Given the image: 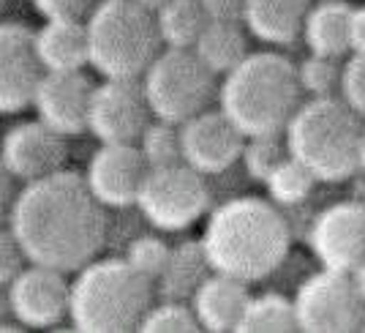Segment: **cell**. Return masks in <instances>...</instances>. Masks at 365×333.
I'll list each match as a JSON object with an SVG mask.
<instances>
[{
    "mask_svg": "<svg viewBox=\"0 0 365 333\" xmlns=\"http://www.w3.org/2000/svg\"><path fill=\"white\" fill-rule=\"evenodd\" d=\"M150 112L145 82L107 79L93 96L91 131L104 145H134L150 126Z\"/></svg>",
    "mask_w": 365,
    "mask_h": 333,
    "instance_id": "cell-10",
    "label": "cell"
},
{
    "mask_svg": "<svg viewBox=\"0 0 365 333\" xmlns=\"http://www.w3.org/2000/svg\"><path fill=\"white\" fill-rule=\"evenodd\" d=\"M210 189L205 175L191 164L155 166L148 172L137 205L153 227L178 232L191 227L207 211Z\"/></svg>",
    "mask_w": 365,
    "mask_h": 333,
    "instance_id": "cell-8",
    "label": "cell"
},
{
    "mask_svg": "<svg viewBox=\"0 0 365 333\" xmlns=\"http://www.w3.org/2000/svg\"><path fill=\"white\" fill-rule=\"evenodd\" d=\"M96 85L82 71H46L36 93V109L41 121L61 134H79L91 129V106Z\"/></svg>",
    "mask_w": 365,
    "mask_h": 333,
    "instance_id": "cell-17",
    "label": "cell"
},
{
    "mask_svg": "<svg viewBox=\"0 0 365 333\" xmlns=\"http://www.w3.org/2000/svg\"><path fill=\"white\" fill-rule=\"evenodd\" d=\"M289 153V142H287V131H273V134H257L245 139L243 161L251 178L257 181H267L270 172L281 161H287Z\"/></svg>",
    "mask_w": 365,
    "mask_h": 333,
    "instance_id": "cell-27",
    "label": "cell"
},
{
    "mask_svg": "<svg viewBox=\"0 0 365 333\" xmlns=\"http://www.w3.org/2000/svg\"><path fill=\"white\" fill-rule=\"evenodd\" d=\"M351 49L365 55V6L351 11Z\"/></svg>",
    "mask_w": 365,
    "mask_h": 333,
    "instance_id": "cell-36",
    "label": "cell"
},
{
    "mask_svg": "<svg viewBox=\"0 0 365 333\" xmlns=\"http://www.w3.org/2000/svg\"><path fill=\"white\" fill-rule=\"evenodd\" d=\"M365 126L346 101L324 96L300 104L287 126L289 153L319 181H344L360 169Z\"/></svg>",
    "mask_w": 365,
    "mask_h": 333,
    "instance_id": "cell-4",
    "label": "cell"
},
{
    "mask_svg": "<svg viewBox=\"0 0 365 333\" xmlns=\"http://www.w3.org/2000/svg\"><path fill=\"white\" fill-rule=\"evenodd\" d=\"M46 19H85L96 11V0H33Z\"/></svg>",
    "mask_w": 365,
    "mask_h": 333,
    "instance_id": "cell-33",
    "label": "cell"
},
{
    "mask_svg": "<svg viewBox=\"0 0 365 333\" xmlns=\"http://www.w3.org/2000/svg\"><path fill=\"white\" fill-rule=\"evenodd\" d=\"M351 9L344 0H327L308 11L305 19V41L314 55L341 58L351 49Z\"/></svg>",
    "mask_w": 365,
    "mask_h": 333,
    "instance_id": "cell-22",
    "label": "cell"
},
{
    "mask_svg": "<svg viewBox=\"0 0 365 333\" xmlns=\"http://www.w3.org/2000/svg\"><path fill=\"white\" fill-rule=\"evenodd\" d=\"M317 181L319 178L303 161H297L294 156H289L287 161H281V164L275 166L273 172H270V178L264 183H267L270 197L278 205H297V202H303L314 192Z\"/></svg>",
    "mask_w": 365,
    "mask_h": 333,
    "instance_id": "cell-26",
    "label": "cell"
},
{
    "mask_svg": "<svg viewBox=\"0 0 365 333\" xmlns=\"http://www.w3.org/2000/svg\"><path fill=\"white\" fill-rule=\"evenodd\" d=\"M11 232L33 265L82 271L107 241V213L88 178L61 169L22 189L11 208Z\"/></svg>",
    "mask_w": 365,
    "mask_h": 333,
    "instance_id": "cell-1",
    "label": "cell"
},
{
    "mask_svg": "<svg viewBox=\"0 0 365 333\" xmlns=\"http://www.w3.org/2000/svg\"><path fill=\"white\" fill-rule=\"evenodd\" d=\"M300 74L275 52L248 55L229 71L221 88V109L245 136L287 131L300 109Z\"/></svg>",
    "mask_w": 365,
    "mask_h": 333,
    "instance_id": "cell-3",
    "label": "cell"
},
{
    "mask_svg": "<svg viewBox=\"0 0 365 333\" xmlns=\"http://www.w3.org/2000/svg\"><path fill=\"white\" fill-rule=\"evenodd\" d=\"M351 279H354V284H357V289H360V295L365 298V259L351 271Z\"/></svg>",
    "mask_w": 365,
    "mask_h": 333,
    "instance_id": "cell-38",
    "label": "cell"
},
{
    "mask_svg": "<svg viewBox=\"0 0 365 333\" xmlns=\"http://www.w3.org/2000/svg\"><path fill=\"white\" fill-rule=\"evenodd\" d=\"M66 156H68L66 134H61L44 121L19 123L6 134V142H3L6 169L14 178H22L28 183L61 172Z\"/></svg>",
    "mask_w": 365,
    "mask_h": 333,
    "instance_id": "cell-15",
    "label": "cell"
},
{
    "mask_svg": "<svg viewBox=\"0 0 365 333\" xmlns=\"http://www.w3.org/2000/svg\"><path fill=\"white\" fill-rule=\"evenodd\" d=\"M182 159L202 175L224 172L243 159L245 134L224 109H205L202 115L180 126Z\"/></svg>",
    "mask_w": 365,
    "mask_h": 333,
    "instance_id": "cell-12",
    "label": "cell"
},
{
    "mask_svg": "<svg viewBox=\"0 0 365 333\" xmlns=\"http://www.w3.org/2000/svg\"><path fill=\"white\" fill-rule=\"evenodd\" d=\"M297 74H300L303 91L314 93V99L333 96L335 88H341V79H344V71L338 69L335 58H322V55H311L308 61H303Z\"/></svg>",
    "mask_w": 365,
    "mask_h": 333,
    "instance_id": "cell-30",
    "label": "cell"
},
{
    "mask_svg": "<svg viewBox=\"0 0 365 333\" xmlns=\"http://www.w3.org/2000/svg\"><path fill=\"white\" fill-rule=\"evenodd\" d=\"M46 76L38 55V36L19 22L0 28V106L3 112H22L36 101Z\"/></svg>",
    "mask_w": 365,
    "mask_h": 333,
    "instance_id": "cell-11",
    "label": "cell"
},
{
    "mask_svg": "<svg viewBox=\"0 0 365 333\" xmlns=\"http://www.w3.org/2000/svg\"><path fill=\"white\" fill-rule=\"evenodd\" d=\"M150 164L137 145H104L88 166L93 194L109 208L137 205Z\"/></svg>",
    "mask_w": 365,
    "mask_h": 333,
    "instance_id": "cell-16",
    "label": "cell"
},
{
    "mask_svg": "<svg viewBox=\"0 0 365 333\" xmlns=\"http://www.w3.org/2000/svg\"><path fill=\"white\" fill-rule=\"evenodd\" d=\"M213 265L207 259L205 252V243L188 241L180 243L178 249H172L169 262L161 279H158V295L164 301H185V298H194L197 289L213 276Z\"/></svg>",
    "mask_w": 365,
    "mask_h": 333,
    "instance_id": "cell-21",
    "label": "cell"
},
{
    "mask_svg": "<svg viewBox=\"0 0 365 333\" xmlns=\"http://www.w3.org/2000/svg\"><path fill=\"white\" fill-rule=\"evenodd\" d=\"M194 52L213 74H229L248 58V41L240 25L235 22H210L199 36Z\"/></svg>",
    "mask_w": 365,
    "mask_h": 333,
    "instance_id": "cell-23",
    "label": "cell"
},
{
    "mask_svg": "<svg viewBox=\"0 0 365 333\" xmlns=\"http://www.w3.org/2000/svg\"><path fill=\"white\" fill-rule=\"evenodd\" d=\"M311 246L324 268L351 273L365 259V205L338 202L324 208L311 227Z\"/></svg>",
    "mask_w": 365,
    "mask_h": 333,
    "instance_id": "cell-13",
    "label": "cell"
},
{
    "mask_svg": "<svg viewBox=\"0 0 365 333\" xmlns=\"http://www.w3.org/2000/svg\"><path fill=\"white\" fill-rule=\"evenodd\" d=\"M248 303H251V295L245 282L213 271V276L194 295V312L205 331L227 333L240 328Z\"/></svg>",
    "mask_w": 365,
    "mask_h": 333,
    "instance_id": "cell-18",
    "label": "cell"
},
{
    "mask_svg": "<svg viewBox=\"0 0 365 333\" xmlns=\"http://www.w3.org/2000/svg\"><path fill=\"white\" fill-rule=\"evenodd\" d=\"M137 3L142 6V9H148L150 14H158L161 9H167L172 0H137Z\"/></svg>",
    "mask_w": 365,
    "mask_h": 333,
    "instance_id": "cell-37",
    "label": "cell"
},
{
    "mask_svg": "<svg viewBox=\"0 0 365 333\" xmlns=\"http://www.w3.org/2000/svg\"><path fill=\"white\" fill-rule=\"evenodd\" d=\"M145 93L158 121L178 123L202 115L215 96V74L194 49L169 46L145 74Z\"/></svg>",
    "mask_w": 365,
    "mask_h": 333,
    "instance_id": "cell-7",
    "label": "cell"
},
{
    "mask_svg": "<svg viewBox=\"0 0 365 333\" xmlns=\"http://www.w3.org/2000/svg\"><path fill=\"white\" fill-rule=\"evenodd\" d=\"M205 11L210 16V22H245L248 11V0H202Z\"/></svg>",
    "mask_w": 365,
    "mask_h": 333,
    "instance_id": "cell-34",
    "label": "cell"
},
{
    "mask_svg": "<svg viewBox=\"0 0 365 333\" xmlns=\"http://www.w3.org/2000/svg\"><path fill=\"white\" fill-rule=\"evenodd\" d=\"M341 91H344V101L360 118H365V55L354 52V58L346 63L344 79H341Z\"/></svg>",
    "mask_w": 365,
    "mask_h": 333,
    "instance_id": "cell-32",
    "label": "cell"
},
{
    "mask_svg": "<svg viewBox=\"0 0 365 333\" xmlns=\"http://www.w3.org/2000/svg\"><path fill=\"white\" fill-rule=\"evenodd\" d=\"M169 254H172V249H169L161 238L145 235V238H137V241L131 243L128 257L125 259H128L142 276H148L150 282H158L161 273H164V268H167Z\"/></svg>",
    "mask_w": 365,
    "mask_h": 333,
    "instance_id": "cell-31",
    "label": "cell"
},
{
    "mask_svg": "<svg viewBox=\"0 0 365 333\" xmlns=\"http://www.w3.org/2000/svg\"><path fill=\"white\" fill-rule=\"evenodd\" d=\"M300 331L311 333H351L365 331V298L354 284L351 273H314L294 298Z\"/></svg>",
    "mask_w": 365,
    "mask_h": 333,
    "instance_id": "cell-9",
    "label": "cell"
},
{
    "mask_svg": "<svg viewBox=\"0 0 365 333\" xmlns=\"http://www.w3.org/2000/svg\"><path fill=\"white\" fill-rule=\"evenodd\" d=\"M153 309V282L128 259L85 265L71 284V319L85 333L139 331Z\"/></svg>",
    "mask_w": 365,
    "mask_h": 333,
    "instance_id": "cell-5",
    "label": "cell"
},
{
    "mask_svg": "<svg viewBox=\"0 0 365 333\" xmlns=\"http://www.w3.org/2000/svg\"><path fill=\"white\" fill-rule=\"evenodd\" d=\"M202 328L197 312H191L188 306H182L180 301H164L161 306L150 309L139 331L150 333H194Z\"/></svg>",
    "mask_w": 365,
    "mask_h": 333,
    "instance_id": "cell-29",
    "label": "cell"
},
{
    "mask_svg": "<svg viewBox=\"0 0 365 333\" xmlns=\"http://www.w3.org/2000/svg\"><path fill=\"white\" fill-rule=\"evenodd\" d=\"M22 257H25V252H22L19 241L14 238V232H6L3 235V284L6 287L22 273Z\"/></svg>",
    "mask_w": 365,
    "mask_h": 333,
    "instance_id": "cell-35",
    "label": "cell"
},
{
    "mask_svg": "<svg viewBox=\"0 0 365 333\" xmlns=\"http://www.w3.org/2000/svg\"><path fill=\"white\" fill-rule=\"evenodd\" d=\"M139 142H142L139 148L145 153L150 169H155V166L182 164L185 161L182 159V134L178 123H167V121L150 123Z\"/></svg>",
    "mask_w": 365,
    "mask_h": 333,
    "instance_id": "cell-28",
    "label": "cell"
},
{
    "mask_svg": "<svg viewBox=\"0 0 365 333\" xmlns=\"http://www.w3.org/2000/svg\"><path fill=\"white\" fill-rule=\"evenodd\" d=\"M202 243L215 273L248 284L262 282L284 262L289 252V227L270 202L240 197L215 208Z\"/></svg>",
    "mask_w": 365,
    "mask_h": 333,
    "instance_id": "cell-2",
    "label": "cell"
},
{
    "mask_svg": "<svg viewBox=\"0 0 365 333\" xmlns=\"http://www.w3.org/2000/svg\"><path fill=\"white\" fill-rule=\"evenodd\" d=\"M360 166L365 169V134H363V151H360Z\"/></svg>",
    "mask_w": 365,
    "mask_h": 333,
    "instance_id": "cell-39",
    "label": "cell"
},
{
    "mask_svg": "<svg viewBox=\"0 0 365 333\" xmlns=\"http://www.w3.org/2000/svg\"><path fill=\"white\" fill-rule=\"evenodd\" d=\"M240 333H287L300 331L297 322V309L294 301H287L284 295H259L251 298L248 309H245L243 319H240Z\"/></svg>",
    "mask_w": 365,
    "mask_h": 333,
    "instance_id": "cell-25",
    "label": "cell"
},
{
    "mask_svg": "<svg viewBox=\"0 0 365 333\" xmlns=\"http://www.w3.org/2000/svg\"><path fill=\"white\" fill-rule=\"evenodd\" d=\"M308 0H248L245 25L262 41L289 44L305 31Z\"/></svg>",
    "mask_w": 365,
    "mask_h": 333,
    "instance_id": "cell-20",
    "label": "cell"
},
{
    "mask_svg": "<svg viewBox=\"0 0 365 333\" xmlns=\"http://www.w3.org/2000/svg\"><path fill=\"white\" fill-rule=\"evenodd\" d=\"M161 39L175 49H194L199 36L210 25V16L205 11L202 0H172L158 14Z\"/></svg>",
    "mask_w": 365,
    "mask_h": 333,
    "instance_id": "cell-24",
    "label": "cell"
},
{
    "mask_svg": "<svg viewBox=\"0 0 365 333\" xmlns=\"http://www.w3.org/2000/svg\"><path fill=\"white\" fill-rule=\"evenodd\" d=\"M91 63L107 79H139L161 55L158 19L137 0H104L88 19Z\"/></svg>",
    "mask_w": 365,
    "mask_h": 333,
    "instance_id": "cell-6",
    "label": "cell"
},
{
    "mask_svg": "<svg viewBox=\"0 0 365 333\" xmlns=\"http://www.w3.org/2000/svg\"><path fill=\"white\" fill-rule=\"evenodd\" d=\"M36 36L46 71H82L91 63V36L82 19H49Z\"/></svg>",
    "mask_w": 365,
    "mask_h": 333,
    "instance_id": "cell-19",
    "label": "cell"
},
{
    "mask_svg": "<svg viewBox=\"0 0 365 333\" xmlns=\"http://www.w3.org/2000/svg\"><path fill=\"white\" fill-rule=\"evenodd\" d=\"M9 306L28 328H52L71 314V287L63 271L33 265L9 284Z\"/></svg>",
    "mask_w": 365,
    "mask_h": 333,
    "instance_id": "cell-14",
    "label": "cell"
}]
</instances>
